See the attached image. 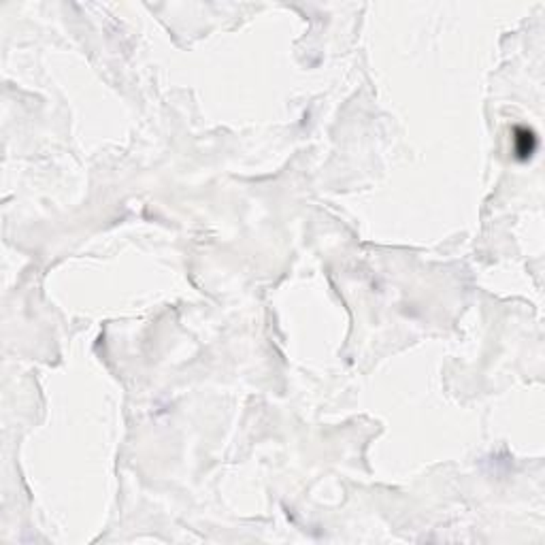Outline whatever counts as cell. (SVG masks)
<instances>
[{
  "mask_svg": "<svg viewBox=\"0 0 545 545\" xmlns=\"http://www.w3.org/2000/svg\"><path fill=\"white\" fill-rule=\"evenodd\" d=\"M535 149H537L535 133L528 130V128H516V133H514V151H516V156L526 160V158H530L535 154Z\"/></svg>",
  "mask_w": 545,
  "mask_h": 545,
  "instance_id": "1",
  "label": "cell"
}]
</instances>
